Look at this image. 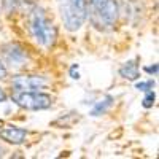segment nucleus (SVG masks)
Segmentation results:
<instances>
[{"instance_id":"obj_8","label":"nucleus","mask_w":159,"mask_h":159,"mask_svg":"<svg viewBox=\"0 0 159 159\" xmlns=\"http://www.w3.org/2000/svg\"><path fill=\"white\" fill-rule=\"evenodd\" d=\"M119 75L123 78L129 80V81H137L140 78V70H139V64L137 61H127L121 65L119 69Z\"/></svg>"},{"instance_id":"obj_17","label":"nucleus","mask_w":159,"mask_h":159,"mask_svg":"<svg viewBox=\"0 0 159 159\" xmlns=\"http://www.w3.org/2000/svg\"><path fill=\"white\" fill-rule=\"evenodd\" d=\"M2 156H3V150H2V148H0V157H2Z\"/></svg>"},{"instance_id":"obj_1","label":"nucleus","mask_w":159,"mask_h":159,"mask_svg":"<svg viewBox=\"0 0 159 159\" xmlns=\"http://www.w3.org/2000/svg\"><path fill=\"white\" fill-rule=\"evenodd\" d=\"M29 32L30 37L35 40V43L42 48H51L56 43L57 38V30L54 27L52 21L48 18L46 11L40 7H35L30 11L29 16Z\"/></svg>"},{"instance_id":"obj_11","label":"nucleus","mask_w":159,"mask_h":159,"mask_svg":"<svg viewBox=\"0 0 159 159\" xmlns=\"http://www.w3.org/2000/svg\"><path fill=\"white\" fill-rule=\"evenodd\" d=\"M154 99H156V96H154V92H153V89H150V91H147V94H145V97H143V107L145 108H151L153 105H154Z\"/></svg>"},{"instance_id":"obj_6","label":"nucleus","mask_w":159,"mask_h":159,"mask_svg":"<svg viewBox=\"0 0 159 159\" xmlns=\"http://www.w3.org/2000/svg\"><path fill=\"white\" fill-rule=\"evenodd\" d=\"M3 57L13 67H24L29 62V52L19 43H10L3 46Z\"/></svg>"},{"instance_id":"obj_4","label":"nucleus","mask_w":159,"mask_h":159,"mask_svg":"<svg viewBox=\"0 0 159 159\" xmlns=\"http://www.w3.org/2000/svg\"><path fill=\"white\" fill-rule=\"evenodd\" d=\"M13 102L24 110H46L52 105V97L42 91H15L11 96Z\"/></svg>"},{"instance_id":"obj_9","label":"nucleus","mask_w":159,"mask_h":159,"mask_svg":"<svg viewBox=\"0 0 159 159\" xmlns=\"http://www.w3.org/2000/svg\"><path fill=\"white\" fill-rule=\"evenodd\" d=\"M111 103H113V97L111 96H107V97H103L102 100H99L94 107H92L91 110V115L92 116H99V115H103L105 111H107L110 107H111Z\"/></svg>"},{"instance_id":"obj_14","label":"nucleus","mask_w":159,"mask_h":159,"mask_svg":"<svg viewBox=\"0 0 159 159\" xmlns=\"http://www.w3.org/2000/svg\"><path fill=\"white\" fill-rule=\"evenodd\" d=\"M70 76H72L73 80H80V73H78V65H76V64H73L72 67H70Z\"/></svg>"},{"instance_id":"obj_13","label":"nucleus","mask_w":159,"mask_h":159,"mask_svg":"<svg viewBox=\"0 0 159 159\" xmlns=\"http://www.w3.org/2000/svg\"><path fill=\"white\" fill-rule=\"evenodd\" d=\"M7 75H8V70H7V65L3 64V61L0 59V80H3V78H7Z\"/></svg>"},{"instance_id":"obj_2","label":"nucleus","mask_w":159,"mask_h":159,"mask_svg":"<svg viewBox=\"0 0 159 159\" xmlns=\"http://www.w3.org/2000/svg\"><path fill=\"white\" fill-rule=\"evenodd\" d=\"M56 3L64 27L69 32H76L81 29L88 16L86 0H56Z\"/></svg>"},{"instance_id":"obj_3","label":"nucleus","mask_w":159,"mask_h":159,"mask_svg":"<svg viewBox=\"0 0 159 159\" xmlns=\"http://www.w3.org/2000/svg\"><path fill=\"white\" fill-rule=\"evenodd\" d=\"M86 7L99 29H110L116 24L119 15L116 0H86Z\"/></svg>"},{"instance_id":"obj_10","label":"nucleus","mask_w":159,"mask_h":159,"mask_svg":"<svg viewBox=\"0 0 159 159\" xmlns=\"http://www.w3.org/2000/svg\"><path fill=\"white\" fill-rule=\"evenodd\" d=\"M29 0H3V7L7 11H15L18 10L21 5H25Z\"/></svg>"},{"instance_id":"obj_7","label":"nucleus","mask_w":159,"mask_h":159,"mask_svg":"<svg viewBox=\"0 0 159 159\" xmlns=\"http://www.w3.org/2000/svg\"><path fill=\"white\" fill-rule=\"evenodd\" d=\"M25 137H27V130L16 127V126H7L0 130V139L7 143L11 145H21L25 142Z\"/></svg>"},{"instance_id":"obj_5","label":"nucleus","mask_w":159,"mask_h":159,"mask_svg":"<svg viewBox=\"0 0 159 159\" xmlns=\"http://www.w3.org/2000/svg\"><path fill=\"white\" fill-rule=\"evenodd\" d=\"M15 91H42L48 86V80L42 75H18L11 80Z\"/></svg>"},{"instance_id":"obj_12","label":"nucleus","mask_w":159,"mask_h":159,"mask_svg":"<svg viewBox=\"0 0 159 159\" xmlns=\"http://www.w3.org/2000/svg\"><path fill=\"white\" fill-rule=\"evenodd\" d=\"M135 88H137V91L147 92V91H150V89L154 88V81H153V80H147V81H137V83H135Z\"/></svg>"},{"instance_id":"obj_15","label":"nucleus","mask_w":159,"mask_h":159,"mask_svg":"<svg viewBox=\"0 0 159 159\" xmlns=\"http://www.w3.org/2000/svg\"><path fill=\"white\" fill-rule=\"evenodd\" d=\"M145 70H147L148 73H153V75H157V65L154 64L153 67H145Z\"/></svg>"},{"instance_id":"obj_16","label":"nucleus","mask_w":159,"mask_h":159,"mask_svg":"<svg viewBox=\"0 0 159 159\" xmlns=\"http://www.w3.org/2000/svg\"><path fill=\"white\" fill-rule=\"evenodd\" d=\"M5 99H7V94H5V91L0 88V103L2 102H5Z\"/></svg>"}]
</instances>
